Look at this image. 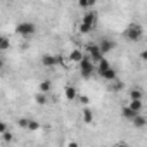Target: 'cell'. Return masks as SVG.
Masks as SVG:
<instances>
[{"instance_id":"cell-1","label":"cell","mask_w":147,"mask_h":147,"mask_svg":"<svg viewBox=\"0 0 147 147\" xmlns=\"http://www.w3.org/2000/svg\"><path fill=\"white\" fill-rule=\"evenodd\" d=\"M95 23H97V12L88 11V12L83 16V19H82L80 31H82V33H90V31L95 28Z\"/></svg>"},{"instance_id":"cell-2","label":"cell","mask_w":147,"mask_h":147,"mask_svg":"<svg viewBox=\"0 0 147 147\" xmlns=\"http://www.w3.org/2000/svg\"><path fill=\"white\" fill-rule=\"evenodd\" d=\"M35 31H36V26H35V23H30V21H23L16 26V33L23 38H28V36L35 35Z\"/></svg>"},{"instance_id":"cell-3","label":"cell","mask_w":147,"mask_h":147,"mask_svg":"<svg viewBox=\"0 0 147 147\" xmlns=\"http://www.w3.org/2000/svg\"><path fill=\"white\" fill-rule=\"evenodd\" d=\"M125 38L126 40H130V42H138L142 36H144V30H142V26H138V24H130L126 30H125Z\"/></svg>"},{"instance_id":"cell-4","label":"cell","mask_w":147,"mask_h":147,"mask_svg":"<svg viewBox=\"0 0 147 147\" xmlns=\"http://www.w3.org/2000/svg\"><path fill=\"white\" fill-rule=\"evenodd\" d=\"M94 71H95V66H94L92 57H83V61L80 62V73H82V76L83 78H90L94 75Z\"/></svg>"},{"instance_id":"cell-5","label":"cell","mask_w":147,"mask_h":147,"mask_svg":"<svg viewBox=\"0 0 147 147\" xmlns=\"http://www.w3.org/2000/svg\"><path fill=\"white\" fill-rule=\"evenodd\" d=\"M87 50H88V54H90V57H92V61H94V62H99L100 59H104V57H102V55H104V52L100 50V47H99V45L92 43V45H88V47H87Z\"/></svg>"},{"instance_id":"cell-6","label":"cell","mask_w":147,"mask_h":147,"mask_svg":"<svg viewBox=\"0 0 147 147\" xmlns=\"http://www.w3.org/2000/svg\"><path fill=\"white\" fill-rule=\"evenodd\" d=\"M59 64V57L57 55H43L42 57V66H45V67H54V66H57Z\"/></svg>"},{"instance_id":"cell-7","label":"cell","mask_w":147,"mask_h":147,"mask_svg":"<svg viewBox=\"0 0 147 147\" xmlns=\"http://www.w3.org/2000/svg\"><path fill=\"white\" fill-rule=\"evenodd\" d=\"M99 47H100V50H102L104 54H109V52H113V50H114L116 43H114L113 40H107V38H104V40L99 43Z\"/></svg>"},{"instance_id":"cell-8","label":"cell","mask_w":147,"mask_h":147,"mask_svg":"<svg viewBox=\"0 0 147 147\" xmlns=\"http://www.w3.org/2000/svg\"><path fill=\"white\" fill-rule=\"evenodd\" d=\"M137 114H140V113H137V111H133L130 106H125L123 109H121V116L125 118V119H128V121H131Z\"/></svg>"},{"instance_id":"cell-9","label":"cell","mask_w":147,"mask_h":147,"mask_svg":"<svg viewBox=\"0 0 147 147\" xmlns=\"http://www.w3.org/2000/svg\"><path fill=\"white\" fill-rule=\"evenodd\" d=\"M99 75H100L104 80H107V82H114V80H116V71H114L113 67H109V69H106V71L99 73Z\"/></svg>"},{"instance_id":"cell-10","label":"cell","mask_w":147,"mask_h":147,"mask_svg":"<svg viewBox=\"0 0 147 147\" xmlns=\"http://www.w3.org/2000/svg\"><path fill=\"white\" fill-rule=\"evenodd\" d=\"M131 123H133V126H135V128H144V126L147 125V119H145L142 114H137V116L131 119Z\"/></svg>"},{"instance_id":"cell-11","label":"cell","mask_w":147,"mask_h":147,"mask_svg":"<svg viewBox=\"0 0 147 147\" xmlns=\"http://www.w3.org/2000/svg\"><path fill=\"white\" fill-rule=\"evenodd\" d=\"M83 57H85V55H83V52H82V50H73V52H71V55H69V61H71V62H78V64H80V62L83 61Z\"/></svg>"},{"instance_id":"cell-12","label":"cell","mask_w":147,"mask_h":147,"mask_svg":"<svg viewBox=\"0 0 147 147\" xmlns=\"http://www.w3.org/2000/svg\"><path fill=\"white\" fill-rule=\"evenodd\" d=\"M64 95H66V99H67V100H75L78 94H76V88H75V87H66Z\"/></svg>"},{"instance_id":"cell-13","label":"cell","mask_w":147,"mask_h":147,"mask_svg":"<svg viewBox=\"0 0 147 147\" xmlns=\"http://www.w3.org/2000/svg\"><path fill=\"white\" fill-rule=\"evenodd\" d=\"M133 111H137V113H140L142 111V99H131L130 100V104H128Z\"/></svg>"},{"instance_id":"cell-14","label":"cell","mask_w":147,"mask_h":147,"mask_svg":"<svg viewBox=\"0 0 147 147\" xmlns=\"http://www.w3.org/2000/svg\"><path fill=\"white\" fill-rule=\"evenodd\" d=\"M97 64H99V67H97V71H99V73H102V71H106V69H109V67H111V64H109V61H107V59H100Z\"/></svg>"},{"instance_id":"cell-15","label":"cell","mask_w":147,"mask_h":147,"mask_svg":"<svg viewBox=\"0 0 147 147\" xmlns=\"http://www.w3.org/2000/svg\"><path fill=\"white\" fill-rule=\"evenodd\" d=\"M35 102H36L38 106H45V104H47V97H45V94H43V92H38L36 97H35Z\"/></svg>"},{"instance_id":"cell-16","label":"cell","mask_w":147,"mask_h":147,"mask_svg":"<svg viewBox=\"0 0 147 147\" xmlns=\"http://www.w3.org/2000/svg\"><path fill=\"white\" fill-rule=\"evenodd\" d=\"M83 121H85V123H88V125L94 121V114H92V111H90V109H83Z\"/></svg>"},{"instance_id":"cell-17","label":"cell","mask_w":147,"mask_h":147,"mask_svg":"<svg viewBox=\"0 0 147 147\" xmlns=\"http://www.w3.org/2000/svg\"><path fill=\"white\" fill-rule=\"evenodd\" d=\"M9 38L7 36H2V38H0V50H7L9 49Z\"/></svg>"},{"instance_id":"cell-18","label":"cell","mask_w":147,"mask_h":147,"mask_svg":"<svg viewBox=\"0 0 147 147\" xmlns=\"http://www.w3.org/2000/svg\"><path fill=\"white\" fill-rule=\"evenodd\" d=\"M49 90H50V82H42V83H40V92L47 94Z\"/></svg>"},{"instance_id":"cell-19","label":"cell","mask_w":147,"mask_h":147,"mask_svg":"<svg viewBox=\"0 0 147 147\" xmlns=\"http://www.w3.org/2000/svg\"><path fill=\"white\" fill-rule=\"evenodd\" d=\"M130 97L131 99H142V92L138 88H133V90H130Z\"/></svg>"},{"instance_id":"cell-20","label":"cell","mask_w":147,"mask_h":147,"mask_svg":"<svg viewBox=\"0 0 147 147\" xmlns=\"http://www.w3.org/2000/svg\"><path fill=\"white\" fill-rule=\"evenodd\" d=\"M18 125H19L21 128H26V130H28V126H30V119H28V118H19Z\"/></svg>"},{"instance_id":"cell-21","label":"cell","mask_w":147,"mask_h":147,"mask_svg":"<svg viewBox=\"0 0 147 147\" xmlns=\"http://www.w3.org/2000/svg\"><path fill=\"white\" fill-rule=\"evenodd\" d=\"M28 130H30V131H36V130H40V123L30 119V126H28Z\"/></svg>"},{"instance_id":"cell-22","label":"cell","mask_w":147,"mask_h":147,"mask_svg":"<svg viewBox=\"0 0 147 147\" xmlns=\"http://www.w3.org/2000/svg\"><path fill=\"white\" fill-rule=\"evenodd\" d=\"M78 5L82 9H90V0H78Z\"/></svg>"},{"instance_id":"cell-23","label":"cell","mask_w":147,"mask_h":147,"mask_svg":"<svg viewBox=\"0 0 147 147\" xmlns=\"http://www.w3.org/2000/svg\"><path fill=\"white\" fill-rule=\"evenodd\" d=\"M2 137H4V140H5V142H12V133H11V131H4V133H2Z\"/></svg>"},{"instance_id":"cell-24","label":"cell","mask_w":147,"mask_h":147,"mask_svg":"<svg viewBox=\"0 0 147 147\" xmlns=\"http://www.w3.org/2000/svg\"><path fill=\"white\" fill-rule=\"evenodd\" d=\"M4 131H7V125L5 123H0V135H2Z\"/></svg>"},{"instance_id":"cell-25","label":"cell","mask_w":147,"mask_h":147,"mask_svg":"<svg viewBox=\"0 0 147 147\" xmlns=\"http://www.w3.org/2000/svg\"><path fill=\"white\" fill-rule=\"evenodd\" d=\"M80 102L87 106V104H88V97H80Z\"/></svg>"},{"instance_id":"cell-26","label":"cell","mask_w":147,"mask_h":147,"mask_svg":"<svg viewBox=\"0 0 147 147\" xmlns=\"http://www.w3.org/2000/svg\"><path fill=\"white\" fill-rule=\"evenodd\" d=\"M140 59H142V61H147V50H144V52L140 54Z\"/></svg>"},{"instance_id":"cell-27","label":"cell","mask_w":147,"mask_h":147,"mask_svg":"<svg viewBox=\"0 0 147 147\" xmlns=\"http://www.w3.org/2000/svg\"><path fill=\"white\" fill-rule=\"evenodd\" d=\"M95 4H97V0H90V7H94Z\"/></svg>"},{"instance_id":"cell-28","label":"cell","mask_w":147,"mask_h":147,"mask_svg":"<svg viewBox=\"0 0 147 147\" xmlns=\"http://www.w3.org/2000/svg\"><path fill=\"white\" fill-rule=\"evenodd\" d=\"M9 2H14V0H9Z\"/></svg>"}]
</instances>
